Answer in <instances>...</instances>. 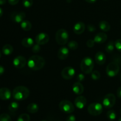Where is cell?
Masks as SVG:
<instances>
[{"mask_svg":"<svg viewBox=\"0 0 121 121\" xmlns=\"http://www.w3.org/2000/svg\"><path fill=\"white\" fill-rule=\"evenodd\" d=\"M46 61L42 57L34 55L29 58L27 62L28 67L33 70H39L44 66Z\"/></svg>","mask_w":121,"mask_h":121,"instance_id":"6da1fadb","label":"cell"},{"mask_svg":"<svg viewBox=\"0 0 121 121\" xmlns=\"http://www.w3.org/2000/svg\"><path fill=\"white\" fill-rule=\"evenodd\" d=\"M12 95L15 100H23L29 96L30 91L26 86H19L13 90Z\"/></svg>","mask_w":121,"mask_h":121,"instance_id":"7a4b0ae2","label":"cell"},{"mask_svg":"<svg viewBox=\"0 0 121 121\" xmlns=\"http://www.w3.org/2000/svg\"><path fill=\"white\" fill-rule=\"evenodd\" d=\"M94 68V62L92 58L86 57L82 60L80 63V69L83 73L85 74H89L93 72Z\"/></svg>","mask_w":121,"mask_h":121,"instance_id":"3957f363","label":"cell"},{"mask_svg":"<svg viewBox=\"0 0 121 121\" xmlns=\"http://www.w3.org/2000/svg\"><path fill=\"white\" fill-rule=\"evenodd\" d=\"M68 33L65 29H60L56 32V42L61 46H64L67 43L69 40Z\"/></svg>","mask_w":121,"mask_h":121,"instance_id":"277c9868","label":"cell"},{"mask_svg":"<svg viewBox=\"0 0 121 121\" xmlns=\"http://www.w3.org/2000/svg\"><path fill=\"white\" fill-rule=\"evenodd\" d=\"M103 111V106L98 102H94L90 104L87 108V112L92 116H98Z\"/></svg>","mask_w":121,"mask_h":121,"instance_id":"5b68a950","label":"cell"},{"mask_svg":"<svg viewBox=\"0 0 121 121\" xmlns=\"http://www.w3.org/2000/svg\"><path fill=\"white\" fill-rule=\"evenodd\" d=\"M59 108L63 112L66 113H71L74 112V106L70 101L63 100L59 104Z\"/></svg>","mask_w":121,"mask_h":121,"instance_id":"8992f818","label":"cell"},{"mask_svg":"<svg viewBox=\"0 0 121 121\" xmlns=\"http://www.w3.org/2000/svg\"><path fill=\"white\" fill-rule=\"evenodd\" d=\"M119 69H120V67H119V65L117 63H110L106 67V74L108 76L111 77V78L116 76L119 73Z\"/></svg>","mask_w":121,"mask_h":121,"instance_id":"52a82bcc","label":"cell"},{"mask_svg":"<svg viewBox=\"0 0 121 121\" xmlns=\"http://www.w3.org/2000/svg\"><path fill=\"white\" fill-rule=\"evenodd\" d=\"M116 103V97L112 93H108L103 99V105L105 108L110 109L113 107Z\"/></svg>","mask_w":121,"mask_h":121,"instance_id":"ba28073f","label":"cell"},{"mask_svg":"<svg viewBox=\"0 0 121 121\" xmlns=\"http://www.w3.org/2000/svg\"><path fill=\"white\" fill-rule=\"evenodd\" d=\"M75 70L72 67H66L62 70L61 72V76L64 79L70 80L74 77L75 74Z\"/></svg>","mask_w":121,"mask_h":121,"instance_id":"9c48e42d","label":"cell"},{"mask_svg":"<svg viewBox=\"0 0 121 121\" xmlns=\"http://www.w3.org/2000/svg\"><path fill=\"white\" fill-rule=\"evenodd\" d=\"M27 60L22 56H18L13 60V65L17 69H22L26 66Z\"/></svg>","mask_w":121,"mask_h":121,"instance_id":"30bf717a","label":"cell"},{"mask_svg":"<svg viewBox=\"0 0 121 121\" xmlns=\"http://www.w3.org/2000/svg\"><path fill=\"white\" fill-rule=\"evenodd\" d=\"M11 19L16 23H21L26 18V14L24 12H13L10 15Z\"/></svg>","mask_w":121,"mask_h":121,"instance_id":"8fae6325","label":"cell"},{"mask_svg":"<svg viewBox=\"0 0 121 121\" xmlns=\"http://www.w3.org/2000/svg\"><path fill=\"white\" fill-rule=\"evenodd\" d=\"M49 35L46 33H39L35 37V42L40 45H44L49 41Z\"/></svg>","mask_w":121,"mask_h":121,"instance_id":"7c38bea8","label":"cell"},{"mask_svg":"<svg viewBox=\"0 0 121 121\" xmlns=\"http://www.w3.org/2000/svg\"><path fill=\"white\" fill-rule=\"evenodd\" d=\"M86 103H87V100L83 96H79L77 97L74 100V105L77 108L80 109H82L86 106Z\"/></svg>","mask_w":121,"mask_h":121,"instance_id":"4fadbf2b","label":"cell"},{"mask_svg":"<svg viewBox=\"0 0 121 121\" xmlns=\"http://www.w3.org/2000/svg\"><path fill=\"white\" fill-rule=\"evenodd\" d=\"M11 96V92L9 89L7 87H2L0 89V99L3 100H8Z\"/></svg>","mask_w":121,"mask_h":121,"instance_id":"5bb4252c","label":"cell"},{"mask_svg":"<svg viewBox=\"0 0 121 121\" xmlns=\"http://www.w3.org/2000/svg\"><path fill=\"white\" fill-rule=\"evenodd\" d=\"M85 24L82 21L76 22L74 24V27H73V31L75 34L79 35L81 34L85 31Z\"/></svg>","mask_w":121,"mask_h":121,"instance_id":"9a60e30c","label":"cell"},{"mask_svg":"<svg viewBox=\"0 0 121 121\" xmlns=\"http://www.w3.org/2000/svg\"><path fill=\"white\" fill-rule=\"evenodd\" d=\"M69 55V50L66 47H61L57 53V56L60 60H65L68 57Z\"/></svg>","mask_w":121,"mask_h":121,"instance_id":"2e32d148","label":"cell"},{"mask_svg":"<svg viewBox=\"0 0 121 121\" xmlns=\"http://www.w3.org/2000/svg\"><path fill=\"white\" fill-rule=\"evenodd\" d=\"M108 39V35L106 33L104 32H100V33H98L95 35L94 38V41L96 43L102 44L105 43Z\"/></svg>","mask_w":121,"mask_h":121,"instance_id":"e0dca14e","label":"cell"},{"mask_svg":"<svg viewBox=\"0 0 121 121\" xmlns=\"http://www.w3.org/2000/svg\"><path fill=\"white\" fill-rule=\"evenodd\" d=\"M95 59L96 63L99 65H102L106 62V56L102 52H97Z\"/></svg>","mask_w":121,"mask_h":121,"instance_id":"ac0fdd59","label":"cell"},{"mask_svg":"<svg viewBox=\"0 0 121 121\" xmlns=\"http://www.w3.org/2000/svg\"><path fill=\"white\" fill-rule=\"evenodd\" d=\"M72 89L73 92L76 95H81L84 92V87L80 82L74 83L72 86Z\"/></svg>","mask_w":121,"mask_h":121,"instance_id":"d6986e66","label":"cell"},{"mask_svg":"<svg viewBox=\"0 0 121 121\" xmlns=\"http://www.w3.org/2000/svg\"><path fill=\"white\" fill-rule=\"evenodd\" d=\"M99 27L102 31L104 32L109 31L111 29V25L108 21H101L99 23Z\"/></svg>","mask_w":121,"mask_h":121,"instance_id":"ffe728a7","label":"cell"},{"mask_svg":"<svg viewBox=\"0 0 121 121\" xmlns=\"http://www.w3.org/2000/svg\"><path fill=\"white\" fill-rule=\"evenodd\" d=\"M14 48L10 44H5L3 46L2 48V52L4 55L9 56L13 53Z\"/></svg>","mask_w":121,"mask_h":121,"instance_id":"44dd1931","label":"cell"},{"mask_svg":"<svg viewBox=\"0 0 121 121\" xmlns=\"http://www.w3.org/2000/svg\"><path fill=\"white\" fill-rule=\"evenodd\" d=\"M27 111L30 113H35L39 111V107L37 104L35 103H31L27 106Z\"/></svg>","mask_w":121,"mask_h":121,"instance_id":"7402d4cb","label":"cell"},{"mask_svg":"<svg viewBox=\"0 0 121 121\" xmlns=\"http://www.w3.org/2000/svg\"><path fill=\"white\" fill-rule=\"evenodd\" d=\"M21 44L25 47H31L34 46V40L30 37H26L22 39Z\"/></svg>","mask_w":121,"mask_h":121,"instance_id":"603a6c76","label":"cell"},{"mask_svg":"<svg viewBox=\"0 0 121 121\" xmlns=\"http://www.w3.org/2000/svg\"><path fill=\"white\" fill-rule=\"evenodd\" d=\"M21 27L23 30L27 31L31 29L32 24L30 21H28V20H24L21 22Z\"/></svg>","mask_w":121,"mask_h":121,"instance_id":"cb8c5ba5","label":"cell"},{"mask_svg":"<svg viewBox=\"0 0 121 121\" xmlns=\"http://www.w3.org/2000/svg\"><path fill=\"white\" fill-rule=\"evenodd\" d=\"M19 108V104L17 102H12L8 106V109L11 113H14Z\"/></svg>","mask_w":121,"mask_h":121,"instance_id":"d4e9b609","label":"cell"},{"mask_svg":"<svg viewBox=\"0 0 121 121\" xmlns=\"http://www.w3.org/2000/svg\"><path fill=\"white\" fill-rule=\"evenodd\" d=\"M115 47V46L114 41H110L109 42L106 44L105 50H106V52H108V53H111V52H112L114 50Z\"/></svg>","mask_w":121,"mask_h":121,"instance_id":"484cf974","label":"cell"},{"mask_svg":"<svg viewBox=\"0 0 121 121\" xmlns=\"http://www.w3.org/2000/svg\"><path fill=\"white\" fill-rule=\"evenodd\" d=\"M106 116H107V118L111 121H113L117 118V113H116L115 111L113 110H110V111H108Z\"/></svg>","mask_w":121,"mask_h":121,"instance_id":"4316f807","label":"cell"},{"mask_svg":"<svg viewBox=\"0 0 121 121\" xmlns=\"http://www.w3.org/2000/svg\"><path fill=\"white\" fill-rule=\"evenodd\" d=\"M30 117L27 113H22L18 117L17 121H30Z\"/></svg>","mask_w":121,"mask_h":121,"instance_id":"83f0119b","label":"cell"},{"mask_svg":"<svg viewBox=\"0 0 121 121\" xmlns=\"http://www.w3.org/2000/svg\"><path fill=\"white\" fill-rule=\"evenodd\" d=\"M78 46H79L78 43L76 41L72 40V41H69L68 43V47L70 49L72 50H76L78 48Z\"/></svg>","mask_w":121,"mask_h":121,"instance_id":"f1b7e54d","label":"cell"},{"mask_svg":"<svg viewBox=\"0 0 121 121\" xmlns=\"http://www.w3.org/2000/svg\"><path fill=\"white\" fill-rule=\"evenodd\" d=\"M91 77H92V79L94 80H99L100 78V72H98V71H97V70L93 71V72H92Z\"/></svg>","mask_w":121,"mask_h":121,"instance_id":"f546056e","label":"cell"},{"mask_svg":"<svg viewBox=\"0 0 121 121\" xmlns=\"http://www.w3.org/2000/svg\"><path fill=\"white\" fill-rule=\"evenodd\" d=\"M0 121H12V119L9 115L2 113L0 115Z\"/></svg>","mask_w":121,"mask_h":121,"instance_id":"4dcf8cb0","label":"cell"},{"mask_svg":"<svg viewBox=\"0 0 121 121\" xmlns=\"http://www.w3.org/2000/svg\"><path fill=\"white\" fill-rule=\"evenodd\" d=\"M33 0H23V1H22V5L26 8H30L33 5Z\"/></svg>","mask_w":121,"mask_h":121,"instance_id":"1f68e13d","label":"cell"},{"mask_svg":"<svg viewBox=\"0 0 121 121\" xmlns=\"http://www.w3.org/2000/svg\"><path fill=\"white\" fill-rule=\"evenodd\" d=\"M40 50H41V47L40 45L37 43L36 44H34V46L32 47V52L34 53H37L40 52Z\"/></svg>","mask_w":121,"mask_h":121,"instance_id":"d6a6232c","label":"cell"},{"mask_svg":"<svg viewBox=\"0 0 121 121\" xmlns=\"http://www.w3.org/2000/svg\"><path fill=\"white\" fill-rule=\"evenodd\" d=\"M115 46L119 52H121V39H118L115 41Z\"/></svg>","mask_w":121,"mask_h":121,"instance_id":"836d02e7","label":"cell"},{"mask_svg":"<svg viewBox=\"0 0 121 121\" xmlns=\"http://www.w3.org/2000/svg\"><path fill=\"white\" fill-rule=\"evenodd\" d=\"M95 42L94 40L89 39L86 42V46L88 47H89V48H92V47H93L95 46Z\"/></svg>","mask_w":121,"mask_h":121,"instance_id":"e575fe53","label":"cell"},{"mask_svg":"<svg viewBox=\"0 0 121 121\" xmlns=\"http://www.w3.org/2000/svg\"><path fill=\"white\" fill-rule=\"evenodd\" d=\"M85 76L83 73H79L76 77V80H78L79 82H81L83 81L84 79H85Z\"/></svg>","mask_w":121,"mask_h":121,"instance_id":"d590c367","label":"cell"},{"mask_svg":"<svg viewBox=\"0 0 121 121\" xmlns=\"http://www.w3.org/2000/svg\"><path fill=\"white\" fill-rule=\"evenodd\" d=\"M87 30L88 31H89L90 32L92 33V32H94L96 30V28H95V26H93L92 24H89L87 26Z\"/></svg>","mask_w":121,"mask_h":121,"instance_id":"8d00e7d4","label":"cell"},{"mask_svg":"<svg viewBox=\"0 0 121 121\" xmlns=\"http://www.w3.org/2000/svg\"><path fill=\"white\" fill-rule=\"evenodd\" d=\"M66 121H76V117L73 115H70L66 118Z\"/></svg>","mask_w":121,"mask_h":121,"instance_id":"74e56055","label":"cell"},{"mask_svg":"<svg viewBox=\"0 0 121 121\" xmlns=\"http://www.w3.org/2000/svg\"><path fill=\"white\" fill-rule=\"evenodd\" d=\"M19 1L20 0H8L9 4L12 5H15L17 4L18 3Z\"/></svg>","mask_w":121,"mask_h":121,"instance_id":"f35d334b","label":"cell"},{"mask_svg":"<svg viewBox=\"0 0 121 121\" xmlns=\"http://www.w3.org/2000/svg\"><path fill=\"white\" fill-rule=\"evenodd\" d=\"M117 94L118 98H119V99H121V86L119 87V88L118 89V90H117Z\"/></svg>","mask_w":121,"mask_h":121,"instance_id":"ab89813d","label":"cell"},{"mask_svg":"<svg viewBox=\"0 0 121 121\" xmlns=\"http://www.w3.org/2000/svg\"><path fill=\"white\" fill-rule=\"evenodd\" d=\"M5 72V69L3 66H1L0 65V76H1L2 74H3V73Z\"/></svg>","mask_w":121,"mask_h":121,"instance_id":"60d3db41","label":"cell"},{"mask_svg":"<svg viewBox=\"0 0 121 121\" xmlns=\"http://www.w3.org/2000/svg\"><path fill=\"white\" fill-rule=\"evenodd\" d=\"M85 1H86L87 2H88V3L93 4L94 3V2H95L97 0H85Z\"/></svg>","mask_w":121,"mask_h":121,"instance_id":"b9f144b4","label":"cell"},{"mask_svg":"<svg viewBox=\"0 0 121 121\" xmlns=\"http://www.w3.org/2000/svg\"><path fill=\"white\" fill-rule=\"evenodd\" d=\"M6 0H0V5H4L6 3Z\"/></svg>","mask_w":121,"mask_h":121,"instance_id":"7bdbcfd3","label":"cell"},{"mask_svg":"<svg viewBox=\"0 0 121 121\" xmlns=\"http://www.w3.org/2000/svg\"><path fill=\"white\" fill-rule=\"evenodd\" d=\"M2 15H3V11H2V8L0 7V17H1L2 16Z\"/></svg>","mask_w":121,"mask_h":121,"instance_id":"ee69618b","label":"cell"},{"mask_svg":"<svg viewBox=\"0 0 121 121\" xmlns=\"http://www.w3.org/2000/svg\"><path fill=\"white\" fill-rule=\"evenodd\" d=\"M1 52L0 51V58H1Z\"/></svg>","mask_w":121,"mask_h":121,"instance_id":"f6af8a7d","label":"cell"},{"mask_svg":"<svg viewBox=\"0 0 121 121\" xmlns=\"http://www.w3.org/2000/svg\"><path fill=\"white\" fill-rule=\"evenodd\" d=\"M118 121H121V118H120L119 119V120H118Z\"/></svg>","mask_w":121,"mask_h":121,"instance_id":"bcb514c9","label":"cell"},{"mask_svg":"<svg viewBox=\"0 0 121 121\" xmlns=\"http://www.w3.org/2000/svg\"><path fill=\"white\" fill-rule=\"evenodd\" d=\"M120 24H121V21H120Z\"/></svg>","mask_w":121,"mask_h":121,"instance_id":"7dc6e473","label":"cell"},{"mask_svg":"<svg viewBox=\"0 0 121 121\" xmlns=\"http://www.w3.org/2000/svg\"></svg>","mask_w":121,"mask_h":121,"instance_id":"c3c4849f","label":"cell"},{"mask_svg":"<svg viewBox=\"0 0 121 121\" xmlns=\"http://www.w3.org/2000/svg\"></svg>","mask_w":121,"mask_h":121,"instance_id":"681fc988","label":"cell"},{"mask_svg":"<svg viewBox=\"0 0 121 121\" xmlns=\"http://www.w3.org/2000/svg\"></svg>","mask_w":121,"mask_h":121,"instance_id":"f907efd6","label":"cell"},{"mask_svg":"<svg viewBox=\"0 0 121 121\" xmlns=\"http://www.w3.org/2000/svg\"></svg>","mask_w":121,"mask_h":121,"instance_id":"816d5d0a","label":"cell"}]
</instances>
